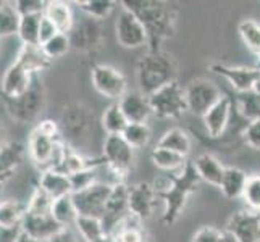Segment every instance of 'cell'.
Instances as JSON below:
<instances>
[{"label":"cell","instance_id":"cell-1","mask_svg":"<svg viewBox=\"0 0 260 242\" xmlns=\"http://www.w3.org/2000/svg\"><path fill=\"white\" fill-rule=\"evenodd\" d=\"M121 5L133 12L144 24L149 50H162V42L175 36L176 10L170 4L157 0H124Z\"/></svg>","mask_w":260,"mask_h":242},{"label":"cell","instance_id":"cell-2","mask_svg":"<svg viewBox=\"0 0 260 242\" xmlns=\"http://www.w3.org/2000/svg\"><path fill=\"white\" fill-rule=\"evenodd\" d=\"M199 184L201 179L197 176L191 161H187V165L183 169L170 175L164 184H160L157 181L152 184L157 192V199L162 200L165 205V210L162 215L164 225L167 226L175 225L183 209L186 207L187 197L197 191Z\"/></svg>","mask_w":260,"mask_h":242},{"label":"cell","instance_id":"cell-3","mask_svg":"<svg viewBox=\"0 0 260 242\" xmlns=\"http://www.w3.org/2000/svg\"><path fill=\"white\" fill-rule=\"evenodd\" d=\"M138 91L144 95H152L172 83L178 81V63L173 55L165 50H147L136 68Z\"/></svg>","mask_w":260,"mask_h":242},{"label":"cell","instance_id":"cell-4","mask_svg":"<svg viewBox=\"0 0 260 242\" xmlns=\"http://www.w3.org/2000/svg\"><path fill=\"white\" fill-rule=\"evenodd\" d=\"M223 95L225 94L220 91V87L217 84H213L212 81L204 79V78L192 79L191 83L184 87L187 112L201 116V118L215 103H218L221 100Z\"/></svg>","mask_w":260,"mask_h":242},{"label":"cell","instance_id":"cell-5","mask_svg":"<svg viewBox=\"0 0 260 242\" xmlns=\"http://www.w3.org/2000/svg\"><path fill=\"white\" fill-rule=\"evenodd\" d=\"M105 166L115 175L116 181H124L134 163V149L123 139V136H107L104 141Z\"/></svg>","mask_w":260,"mask_h":242},{"label":"cell","instance_id":"cell-6","mask_svg":"<svg viewBox=\"0 0 260 242\" xmlns=\"http://www.w3.org/2000/svg\"><path fill=\"white\" fill-rule=\"evenodd\" d=\"M152 112L158 118H179L183 113L187 112L186 97H184V87L179 86V83H172L157 92L149 95Z\"/></svg>","mask_w":260,"mask_h":242},{"label":"cell","instance_id":"cell-7","mask_svg":"<svg viewBox=\"0 0 260 242\" xmlns=\"http://www.w3.org/2000/svg\"><path fill=\"white\" fill-rule=\"evenodd\" d=\"M92 86L95 91L104 95L105 98L113 102H120L123 95L126 94L128 89V79L124 78L121 71L115 70L109 65H95L91 71Z\"/></svg>","mask_w":260,"mask_h":242},{"label":"cell","instance_id":"cell-8","mask_svg":"<svg viewBox=\"0 0 260 242\" xmlns=\"http://www.w3.org/2000/svg\"><path fill=\"white\" fill-rule=\"evenodd\" d=\"M128 194L129 186L123 183H116L112 189V194L109 197L105 205V210L102 215V225L105 229V234L115 236L121 223L129 217V203H128Z\"/></svg>","mask_w":260,"mask_h":242},{"label":"cell","instance_id":"cell-9","mask_svg":"<svg viewBox=\"0 0 260 242\" xmlns=\"http://www.w3.org/2000/svg\"><path fill=\"white\" fill-rule=\"evenodd\" d=\"M113 183H102L97 181L91 187H87L86 191L71 194L75 202V207L79 215L83 217H94V218H102L105 205L113 189Z\"/></svg>","mask_w":260,"mask_h":242},{"label":"cell","instance_id":"cell-10","mask_svg":"<svg viewBox=\"0 0 260 242\" xmlns=\"http://www.w3.org/2000/svg\"><path fill=\"white\" fill-rule=\"evenodd\" d=\"M115 34L116 41L124 49H139L147 44V31L144 24L128 8H121L118 18H116Z\"/></svg>","mask_w":260,"mask_h":242},{"label":"cell","instance_id":"cell-11","mask_svg":"<svg viewBox=\"0 0 260 242\" xmlns=\"http://www.w3.org/2000/svg\"><path fill=\"white\" fill-rule=\"evenodd\" d=\"M236 242H260V213L249 209L231 215L223 229Z\"/></svg>","mask_w":260,"mask_h":242},{"label":"cell","instance_id":"cell-12","mask_svg":"<svg viewBox=\"0 0 260 242\" xmlns=\"http://www.w3.org/2000/svg\"><path fill=\"white\" fill-rule=\"evenodd\" d=\"M213 73L225 78L231 87L238 94H247L254 92L257 83L260 79V68H250V66H230L223 63H213L210 65Z\"/></svg>","mask_w":260,"mask_h":242},{"label":"cell","instance_id":"cell-13","mask_svg":"<svg viewBox=\"0 0 260 242\" xmlns=\"http://www.w3.org/2000/svg\"><path fill=\"white\" fill-rule=\"evenodd\" d=\"M157 200H158L157 192L150 183L141 181L134 186H129V194H128L129 215L141 220L142 223L147 221L154 215Z\"/></svg>","mask_w":260,"mask_h":242},{"label":"cell","instance_id":"cell-14","mask_svg":"<svg viewBox=\"0 0 260 242\" xmlns=\"http://www.w3.org/2000/svg\"><path fill=\"white\" fill-rule=\"evenodd\" d=\"M10 103V113L15 120L18 121H29L32 120L39 112H42V105H44V92H42V86L38 79V75H34L32 78V84L29 87V91L20 98H15V100H8Z\"/></svg>","mask_w":260,"mask_h":242},{"label":"cell","instance_id":"cell-15","mask_svg":"<svg viewBox=\"0 0 260 242\" xmlns=\"http://www.w3.org/2000/svg\"><path fill=\"white\" fill-rule=\"evenodd\" d=\"M32 78L34 75L28 73L23 66H20L15 61L4 73L2 81H0V91H2L7 100L20 98L29 91V87L32 84Z\"/></svg>","mask_w":260,"mask_h":242},{"label":"cell","instance_id":"cell-16","mask_svg":"<svg viewBox=\"0 0 260 242\" xmlns=\"http://www.w3.org/2000/svg\"><path fill=\"white\" fill-rule=\"evenodd\" d=\"M233 110V100L228 95H223L218 103H215L212 109L202 116L205 131H207L209 137L220 139L225 134Z\"/></svg>","mask_w":260,"mask_h":242},{"label":"cell","instance_id":"cell-17","mask_svg":"<svg viewBox=\"0 0 260 242\" xmlns=\"http://www.w3.org/2000/svg\"><path fill=\"white\" fill-rule=\"evenodd\" d=\"M21 229L24 234L31 236L32 239H38L41 242H49L53 236L60 232L61 228L55 218L50 215H31L26 213L21 221Z\"/></svg>","mask_w":260,"mask_h":242},{"label":"cell","instance_id":"cell-18","mask_svg":"<svg viewBox=\"0 0 260 242\" xmlns=\"http://www.w3.org/2000/svg\"><path fill=\"white\" fill-rule=\"evenodd\" d=\"M123 115L126 116L128 123H147L154 112H152L149 97L141 91H128L118 102Z\"/></svg>","mask_w":260,"mask_h":242},{"label":"cell","instance_id":"cell-19","mask_svg":"<svg viewBox=\"0 0 260 242\" xmlns=\"http://www.w3.org/2000/svg\"><path fill=\"white\" fill-rule=\"evenodd\" d=\"M197 176L201 181L207 183L210 186L220 187L223 175H225V168L221 165V161L215 157L213 154H201L194 161H191Z\"/></svg>","mask_w":260,"mask_h":242},{"label":"cell","instance_id":"cell-20","mask_svg":"<svg viewBox=\"0 0 260 242\" xmlns=\"http://www.w3.org/2000/svg\"><path fill=\"white\" fill-rule=\"evenodd\" d=\"M39 189H42L53 200H58L61 197L73 194L70 176L61 171H57V169H46V171L41 173Z\"/></svg>","mask_w":260,"mask_h":242},{"label":"cell","instance_id":"cell-21","mask_svg":"<svg viewBox=\"0 0 260 242\" xmlns=\"http://www.w3.org/2000/svg\"><path fill=\"white\" fill-rule=\"evenodd\" d=\"M26 149L20 142H5L0 147V181H7L8 178H12L15 169L21 165L24 160Z\"/></svg>","mask_w":260,"mask_h":242},{"label":"cell","instance_id":"cell-22","mask_svg":"<svg viewBox=\"0 0 260 242\" xmlns=\"http://www.w3.org/2000/svg\"><path fill=\"white\" fill-rule=\"evenodd\" d=\"M44 16L49 18V20L53 23V26L58 29V32H61V34H68L75 28L73 12H71V7L67 2H60V0L47 2Z\"/></svg>","mask_w":260,"mask_h":242},{"label":"cell","instance_id":"cell-23","mask_svg":"<svg viewBox=\"0 0 260 242\" xmlns=\"http://www.w3.org/2000/svg\"><path fill=\"white\" fill-rule=\"evenodd\" d=\"M247 176L249 175H246L243 169L238 166H226L218 189L228 200L241 199L244 192V186L247 183Z\"/></svg>","mask_w":260,"mask_h":242},{"label":"cell","instance_id":"cell-24","mask_svg":"<svg viewBox=\"0 0 260 242\" xmlns=\"http://www.w3.org/2000/svg\"><path fill=\"white\" fill-rule=\"evenodd\" d=\"M49 61L50 60L46 57L41 46H26V44H23L16 55V63L31 75H38L39 71L47 68Z\"/></svg>","mask_w":260,"mask_h":242},{"label":"cell","instance_id":"cell-25","mask_svg":"<svg viewBox=\"0 0 260 242\" xmlns=\"http://www.w3.org/2000/svg\"><path fill=\"white\" fill-rule=\"evenodd\" d=\"M158 147H164L168 150H173L176 154L183 155L187 158V155L191 154V137L187 136V132L181 128H172L164 132V136L160 137V141L157 142Z\"/></svg>","mask_w":260,"mask_h":242},{"label":"cell","instance_id":"cell-26","mask_svg":"<svg viewBox=\"0 0 260 242\" xmlns=\"http://www.w3.org/2000/svg\"><path fill=\"white\" fill-rule=\"evenodd\" d=\"M150 158H152V163H154L158 169L168 171V173H176L187 165L186 157L176 154L173 150L158 147V146H155V149L152 150Z\"/></svg>","mask_w":260,"mask_h":242},{"label":"cell","instance_id":"cell-27","mask_svg":"<svg viewBox=\"0 0 260 242\" xmlns=\"http://www.w3.org/2000/svg\"><path fill=\"white\" fill-rule=\"evenodd\" d=\"M128 124L129 123L126 116L123 115L118 102H113L107 107L102 115V128L105 129L107 136H121Z\"/></svg>","mask_w":260,"mask_h":242},{"label":"cell","instance_id":"cell-28","mask_svg":"<svg viewBox=\"0 0 260 242\" xmlns=\"http://www.w3.org/2000/svg\"><path fill=\"white\" fill-rule=\"evenodd\" d=\"M52 217L55 218V221L61 228H70V226H75V223L79 217V213L75 207V202H73V197L67 195V197H61L58 200H53L52 205Z\"/></svg>","mask_w":260,"mask_h":242},{"label":"cell","instance_id":"cell-29","mask_svg":"<svg viewBox=\"0 0 260 242\" xmlns=\"http://www.w3.org/2000/svg\"><path fill=\"white\" fill-rule=\"evenodd\" d=\"M44 13L36 15H24L20 20V28H18V38L21 39L26 46H41L39 44V28Z\"/></svg>","mask_w":260,"mask_h":242},{"label":"cell","instance_id":"cell-30","mask_svg":"<svg viewBox=\"0 0 260 242\" xmlns=\"http://www.w3.org/2000/svg\"><path fill=\"white\" fill-rule=\"evenodd\" d=\"M144 223L141 220L134 218L133 215L121 223L118 231L115 232V237L118 242H146V231Z\"/></svg>","mask_w":260,"mask_h":242},{"label":"cell","instance_id":"cell-31","mask_svg":"<svg viewBox=\"0 0 260 242\" xmlns=\"http://www.w3.org/2000/svg\"><path fill=\"white\" fill-rule=\"evenodd\" d=\"M75 228L79 232L81 239H84V242H95L105 234L102 220L94 217H83V215H79L75 223Z\"/></svg>","mask_w":260,"mask_h":242},{"label":"cell","instance_id":"cell-32","mask_svg":"<svg viewBox=\"0 0 260 242\" xmlns=\"http://www.w3.org/2000/svg\"><path fill=\"white\" fill-rule=\"evenodd\" d=\"M26 207L18 200L0 202V226H21Z\"/></svg>","mask_w":260,"mask_h":242},{"label":"cell","instance_id":"cell-33","mask_svg":"<svg viewBox=\"0 0 260 242\" xmlns=\"http://www.w3.org/2000/svg\"><path fill=\"white\" fill-rule=\"evenodd\" d=\"M21 16L18 13L15 2H5L0 8V38H8V36L18 34Z\"/></svg>","mask_w":260,"mask_h":242},{"label":"cell","instance_id":"cell-34","mask_svg":"<svg viewBox=\"0 0 260 242\" xmlns=\"http://www.w3.org/2000/svg\"><path fill=\"white\" fill-rule=\"evenodd\" d=\"M238 32L244 46L260 58V24L254 20H243L238 24Z\"/></svg>","mask_w":260,"mask_h":242},{"label":"cell","instance_id":"cell-35","mask_svg":"<svg viewBox=\"0 0 260 242\" xmlns=\"http://www.w3.org/2000/svg\"><path fill=\"white\" fill-rule=\"evenodd\" d=\"M121 136L134 150H136V149L146 147L149 144L152 137V131L147 123H133V124L129 123Z\"/></svg>","mask_w":260,"mask_h":242},{"label":"cell","instance_id":"cell-36","mask_svg":"<svg viewBox=\"0 0 260 242\" xmlns=\"http://www.w3.org/2000/svg\"><path fill=\"white\" fill-rule=\"evenodd\" d=\"M236 107H238L239 115L243 116L247 123L260 120V94L257 92L239 94Z\"/></svg>","mask_w":260,"mask_h":242},{"label":"cell","instance_id":"cell-37","mask_svg":"<svg viewBox=\"0 0 260 242\" xmlns=\"http://www.w3.org/2000/svg\"><path fill=\"white\" fill-rule=\"evenodd\" d=\"M78 5L79 10L84 12L87 18L95 21H102L110 16L116 4L110 2V0H86V2H78Z\"/></svg>","mask_w":260,"mask_h":242},{"label":"cell","instance_id":"cell-38","mask_svg":"<svg viewBox=\"0 0 260 242\" xmlns=\"http://www.w3.org/2000/svg\"><path fill=\"white\" fill-rule=\"evenodd\" d=\"M241 199L244 200L249 210L260 213V173L247 176V183L244 186V192Z\"/></svg>","mask_w":260,"mask_h":242},{"label":"cell","instance_id":"cell-39","mask_svg":"<svg viewBox=\"0 0 260 242\" xmlns=\"http://www.w3.org/2000/svg\"><path fill=\"white\" fill-rule=\"evenodd\" d=\"M89 113L83 109V107H75V109L65 112V128H68L70 132L79 134L84 132L89 128Z\"/></svg>","mask_w":260,"mask_h":242},{"label":"cell","instance_id":"cell-40","mask_svg":"<svg viewBox=\"0 0 260 242\" xmlns=\"http://www.w3.org/2000/svg\"><path fill=\"white\" fill-rule=\"evenodd\" d=\"M70 46H71V39L68 34H61L58 32L55 38L50 39L49 42H46L42 47L44 53H46V57L49 60H53V58H60L63 57L65 53L70 50Z\"/></svg>","mask_w":260,"mask_h":242},{"label":"cell","instance_id":"cell-41","mask_svg":"<svg viewBox=\"0 0 260 242\" xmlns=\"http://www.w3.org/2000/svg\"><path fill=\"white\" fill-rule=\"evenodd\" d=\"M52 205L53 199L49 197L42 189H36L34 194L31 195V199L26 205V213L31 215H50L52 213Z\"/></svg>","mask_w":260,"mask_h":242},{"label":"cell","instance_id":"cell-42","mask_svg":"<svg viewBox=\"0 0 260 242\" xmlns=\"http://www.w3.org/2000/svg\"><path fill=\"white\" fill-rule=\"evenodd\" d=\"M97 168L99 166H91V168L83 169V171L70 175V183H71V191H73V194L86 191L87 187H91L92 184L97 183Z\"/></svg>","mask_w":260,"mask_h":242},{"label":"cell","instance_id":"cell-43","mask_svg":"<svg viewBox=\"0 0 260 242\" xmlns=\"http://www.w3.org/2000/svg\"><path fill=\"white\" fill-rule=\"evenodd\" d=\"M192 242H226V232L215 226H202L194 232Z\"/></svg>","mask_w":260,"mask_h":242},{"label":"cell","instance_id":"cell-44","mask_svg":"<svg viewBox=\"0 0 260 242\" xmlns=\"http://www.w3.org/2000/svg\"><path fill=\"white\" fill-rule=\"evenodd\" d=\"M241 139L247 147L260 152V120L247 123L241 132Z\"/></svg>","mask_w":260,"mask_h":242},{"label":"cell","instance_id":"cell-45","mask_svg":"<svg viewBox=\"0 0 260 242\" xmlns=\"http://www.w3.org/2000/svg\"><path fill=\"white\" fill-rule=\"evenodd\" d=\"M15 7L18 13H20V16L36 15V13L46 12L47 2H42V0H18V2H15Z\"/></svg>","mask_w":260,"mask_h":242},{"label":"cell","instance_id":"cell-46","mask_svg":"<svg viewBox=\"0 0 260 242\" xmlns=\"http://www.w3.org/2000/svg\"><path fill=\"white\" fill-rule=\"evenodd\" d=\"M57 34H58V29L55 28V26H53V23L49 20V18L42 16L41 28H39V44H41V46H44L46 42L53 39Z\"/></svg>","mask_w":260,"mask_h":242},{"label":"cell","instance_id":"cell-47","mask_svg":"<svg viewBox=\"0 0 260 242\" xmlns=\"http://www.w3.org/2000/svg\"><path fill=\"white\" fill-rule=\"evenodd\" d=\"M21 232V226H0V242H16Z\"/></svg>","mask_w":260,"mask_h":242},{"label":"cell","instance_id":"cell-48","mask_svg":"<svg viewBox=\"0 0 260 242\" xmlns=\"http://www.w3.org/2000/svg\"><path fill=\"white\" fill-rule=\"evenodd\" d=\"M38 129L42 132V134H46V136L49 137H53V139H60L58 137V126L55 123H53L52 120H44L38 124Z\"/></svg>","mask_w":260,"mask_h":242},{"label":"cell","instance_id":"cell-49","mask_svg":"<svg viewBox=\"0 0 260 242\" xmlns=\"http://www.w3.org/2000/svg\"><path fill=\"white\" fill-rule=\"evenodd\" d=\"M49 242H78L75 232L71 231L70 228H63L60 232H57Z\"/></svg>","mask_w":260,"mask_h":242},{"label":"cell","instance_id":"cell-50","mask_svg":"<svg viewBox=\"0 0 260 242\" xmlns=\"http://www.w3.org/2000/svg\"><path fill=\"white\" fill-rule=\"evenodd\" d=\"M95 242H118V240H116V237L112 236V234H104L101 239H97Z\"/></svg>","mask_w":260,"mask_h":242},{"label":"cell","instance_id":"cell-51","mask_svg":"<svg viewBox=\"0 0 260 242\" xmlns=\"http://www.w3.org/2000/svg\"><path fill=\"white\" fill-rule=\"evenodd\" d=\"M16 242H41V240H38V239H32L31 236H28V234H24V232H21L20 239H18Z\"/></svg>","mask_w":260,"mask_h":242},{"label":"cell","instance_id":"cell-52","mask_svg":"<svg viewBox=\"0 0 260 242\" xmlns=\"http://www.w3.org/2000/svg\"><path fill=\"white\" fill-rule=\"evenodd\" d=\"M4 144H5V142H4V128L0 126V147H2Z\"/></svg>","mask_w":260,"mask_h":242},{"label":"cell","instance_id":"cell-53","mask_svg":"<svg viewBox=\"0 0 260 242\" xmlns=\"http://www.w3.org/2000/svg\"><path fill=\"white\" fill-rule=\"evenodd\" d=\"M4 186H5V183H0V202H2V192H4Z\"/></svg>","mask_w":260,"mask_h":242},{"label":"cell","instance_id":"cell-54","mask_svg":"<svg viewBox=\"0 0 260 242\" xmlns=\"http://www.w3.org/2000/svg\"><path fill=\"white\" fill-rule=\"evenodd\" d=\"M226 242H236V240H235V239H233L231 236H228V234H226Z\"/></svg>","mask_w":260,"mask_h":242},{"label":"cell","instance_id":"cell-55","mask_svg":"<svg viewBox=\"0 0 260 242\" xmlns=\"http://www.w3.org/2000/svg\"><path fill=\"white\" fill-rule=\"evenodd\" d=\"M5 5V2H4V0H0V8H2Z\"/></svg>","mask_w":260,"mask_h":242}]
</instances>
